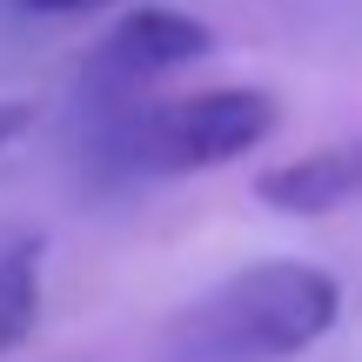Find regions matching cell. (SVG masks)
I'll return each mask as SVG.
<instances>
[{"mask_svg": "<svg viewBox=\"0 0 362 362\" xmlns=\"http://www.w3.org/2000/svg\"><path fill=\"white\" fill-rule=\"evenodd\" d=\"M342 288L315 262H248L188 309L161 336V362H296L336 329Z\"/></svg>", "mask_w": 362, "mask_h": 362, "instance_id": "cell-1", "label": "cell"}, {"mask_svg": "<svg viewBox=\"0 0 362 362\" xmlns=\"http://www.w3.org/2000/svg\"><path fill=\"white\" fill-rule=\"evenodd\" d=\"M282 107L269 88H202L175 101H121L101 121V155L128 175H202L255 155Z\"/></svg>", "mask_w": 362, "mask_h": 362, "instance_id": "cell-2", "label": "cell"}, {"mask_svg": "<svg viewBox=\"0 0 362 362\" xmlns=\"http://www.w3.org/2000/svg\"><path fill=\"white\" fill-rule=\"evenodd\" d=\"M208 47H215L208 21H194V13H181V7H134V13H121V21L88 47L81 88H88L101 107H121L141 88H155V81L194 67Z\"/></svg>", "mask_w": 362, "mask_h": 362, "instance_id": "cell-3", "label": "cell"}, {"mask_svg": "<svg viewBox=\"0 0 362 362\" xmlns=\"http://www.w3.org/2000/svg\"><path fill=\"white\" fill-rule=\"evenodd\" d=\"M255 194L275 215H336V208L362 202V134L322 141V148H309V155L282 161V168H262Z\"/></svg>", "mask_w": 362, "mask_h": 362, "instance_id": "cell-4", "label": "cell"}, {"mask_svg": "<svg viewBox=\"0 0 362 362\" xmlns=\"http://www.w3.org/2000/svg\"><path fill=\"white\" fill-rule=\"evenodd\" d=\"M40 322V235H0V356L21 349Z\"/></svg>", "mask_w": 362, "mask_h": 362, "instance_id": "cell-5", "label": "cell"}, {"mask_svg": "<svg viewBox=\"0 0 362 362\" xmlns=\"http://www.w3.org/2000/svg\"><path fill=\"white\" fill-rule=\"evenodd\" d=\"M13 13H34V21H81V13H101L115 0H7Z\"/></svg>", "mask_w": 362, "mask_h": 362, "instance_id": "cell-6", "label": "cell"}, {"mask_svg": "<svg viewBox=\"0 0 362 362\" xmlns=\"http://www.w3.org/2000/svg\"><path fill=\"white\" fill-rule=\"evenodd\" d=\"M27 128H34V107L27 101H0V148H13Z\"/></svg>", "mask_w": 362, "mask_h": 362, "instance_id": "cell-7", "label": "cell"}, {"mask_svg": "<svg viewBox=\"0 0 362 362\" xmlns=\"http://www.w3.org/2000/svg\"><path fill=\"white\" fill-rule=\"evenodd\" d=\"M356 7H362V0H356Z\"/></svg>", "mask_w": 362, "mask_h": 362, "instance_id": "cell-8", "label": "cell"}]
</instances>
